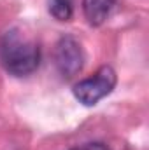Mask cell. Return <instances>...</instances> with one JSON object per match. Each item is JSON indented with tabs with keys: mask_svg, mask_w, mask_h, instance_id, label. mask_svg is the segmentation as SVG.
<instances>
[{
	"mask_svg": "<svg viewBox=\"0 0 149 150\" xmlns=\"http://www.w3.org/2000/svg\"><path fill=\"white\" fill-rule=\"evenodd\" d=\"M49 14L58 21H69L74 14V2L72 0H47Z\"/></svg>",
	"mask_w": 149,
	"mask_h": 150,
	"instance_id": "5b68a950",
	"label": "cell"
},
{
	"mask_svg": "<svg viewBox=\"0 0 149 150\" xmlns=\"http://www.w3.org/2000/svg\"><path fill=\"white\" fill-rule=\"evenodd\" d=\"M0 61L14 77L34 74L40 63V47L21 30L11 28L0 37Z\"/></svg>",
	"mask_w": 149,
	"mask_h": 150,
	"instance_id": "6da1fadb",
	"label": "cell"
},
{
	"mask_svg": "<svg viewBox=\"0 0 149 150\" xmlns=\"http://www.w3.org/2000/svg\"><path fill=\"white\" fill-rule=\"evenodd\" d=\"M54 65L63 79H72L84 67V51L81 42L72 35H65L56 42Z\"/></svg>",
	"mask_w": 149,
	"mask_h": 150,
	"instance_id": "3957f363",
	"label": "cell"
},
{
	"mask_svg": "<svg viewBox=\"0 0 149 150\" xmlns=\"http://www.w3.org/2000/svg\"><path fill=\"white\" fill-rule=\"evenodd\" d=\"M79 150H109V147L102 142H91V143H86L84 147H81Z\"/></svg>",
	"mask_w": 149,
	"mask_h": 150,
	"instance_id": "8992f818",
	"label": "cell"
},
{
	"mask_svg": "<svg viewBox=\"0 0 149 150\" xmlns=\"http://www.w3.org/2000/svg\"><path fill=\"white\" fill-rule=\"evenodd\" d=\"M116 0H82V12L91 26H100L107 21Z\"/></svg>",
	"mask_w": 149,
	"mask_h": 150,
	"instance_id": "277c9868",
	"label": "cell"
},
{
	"mask_svg": "<svg viewBox=\"0 0 149 150\" xmlns=\"http://www.w3.org/2000/svg\"><path fill=\"white\" fill-rule=\"evenodd\" d=\"M72 150H79V149H72Z\"/></svg>",
	"mask_w": 149,
	"mask_h": 150,
	"instance_id": "52a82bcc",
	"label": "cell"
},
{
	"mask_svg": "<svg viewBox=\"0 0 149 150\" xmlns=\"http://www.w3.org/2000/svg\"><path fill=\"white\" fill-rule=\"evenodd\" d=\"M116 82H117V75L114 68L109 65H104L93 74V77L77 82L72 93L79 103H82L84 107H93L100 100L111 94L116 87Z\"/></svg>",
	"mask_w": 149,
	"mask_h": 150,
	"instance_id": "7a4b0ae2",
	"label": "cell"
}]
</instances>
